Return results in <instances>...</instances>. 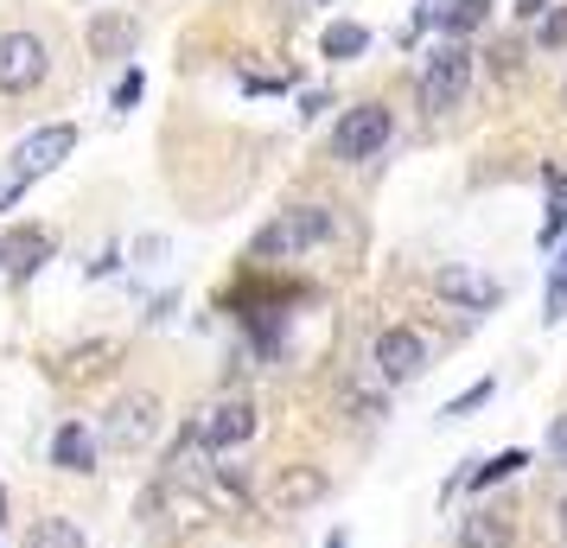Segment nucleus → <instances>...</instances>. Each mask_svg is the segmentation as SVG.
Listing matches in <instances>:
<instances>
[{"label":"nucleus","mask_w":567,"mask_h":548,"mask_svg":"<svg viewBox=\"0 0 567 548\" xmlns=\"http://www.w3.org/2000/svg\"><path fill=\"white\" fill-rule=\"evenodd\" d=\"M159 427H166V409H159L154 390L109 395V409H103V446L109 453H147V446L159 441Z\"/></svg>","instance_id":"obj_1"},{"label":"nucleus","mask_w":567,"mask_h":548,"mask_svg":"<svg viewBox=\"0 0 567 548\" xmlns=\"http://www.w3.org/2000/svg\"><path fill=\"white\" fill-rule=\"evenodd\" d=\"M326 236H332V210L293 205V210H281L275 224H261L256 242H249V256L256 261H293V256H307L312 242H326Z\"/></svg>","instance_id":"obj_2"},{"label":"nucleus","mask_w":567,"mask_h":548,"mask_svg":"<svg viewBox=\"0 0 567 548\" xmlns=\"http://www.w3.org/2000/svg\"><path fill=\"white\" fill-rule=\"evenodd\" d=\"M45 71H52V45H45L39 32H27V27L0 32V96H27V90H39Z\"/></svg>","instance_id":"obj_3"},{"label":"nucleus","mask_w":567,"mask_h":548,"mask_svg":"<svg viewBox=\"0 0 567 548\" xmlns=\"http://www.w3.org/2000/svg\"><path fill=\"white\" fill-rule=\"evenodd\" d=\"M389 134H395V115H389L383 103H363V108H351V115L338 122L332 159H344V166H363V159H377V154L389 147Z\"/></svg>","instance_id":"obj_4"},{"label":"nucleus","mask_w":567,"mask_h":548,"mask_svg":"<svg viewBox=\"0 0 567 548\" xmlns=\"http://www.w3.org/2000/svg\"><path fill=\"white\" fill-rule=\"evenodd\" d=\"M465 83H472V52H465V45H440V52L427 58V71H421V108L446 115V108L465 96Z\"/></svg>","instance_id":"obj_5"},{"label":"nucleus","mask_w":567,"mask_h":548,"mask_svg":"<svg viewBox=\"0 0 567 548\" xmlns=\"http://www.w3.org/2000/svg\"><path fill=\"white\" fill-rule=\"evenodd\" d=\"M78 147V128L71 122H52V128H39V134H27L20 147H13V179H39V173H52L58 159Z\"/></svg>","instance_id":"obj_6"},{"label":"nucleus","mask_w":567,"mask_h":548,"mask_svg":"<svg viewBox=\"0 0 567 548\" xmlns=\"http://www.w3.org/2000/svg\"><path fill=\"white\" fill-rule=\"evenodd\" d=\"M377 370H383L389 383L421 376V370H427V339H421L414 325H389V332H377Z\"/></svg>","instance_id":"obj_7"},{"label":"nucleus","mask_w":567,"mask_h":548,"mask_svg":"<svg viewBox=\"0 0 567 548\" xmlns=\"http://www.w3.org/2000/svg\"><path fill=\"white\" fill-rule=\"evenodd\" d=\"M256 402H243V395H236V402H217V409H210L205 421H198V441L210 446V453H217V446H243V441H256Z\"/></svg>","instance_id":"obj_8"},{"label":"nucleus","mask_w":567,"mask_h":548,"mask_svg":"<svg viewBox=\"0 0 567 548\" xmlns=\"http://www.w3.org/2000/svg\"><path fill=\"white\" fill-rule=\"evenodd\" d=\"M268 504L275 510H312L319 497H326V472H312V466H287V472H275L268 478Z\"/></svg>","instance_id":"obj_9"},{"label":"nucleus","mask_w":567,"mask_h":548,"mask_svg":"<svg viewBox=\"0 0 567 548\" xmlns=\"http://www.w3.org/2000/svg\"><path fill=\"white\" fill-rule=\"evenodd\" d=\"M434 293L453 300V307H497V281L472 275V268H460V261H446V268L434 275Z\"/></svg>","instance_id":"obj_10"},{"label":"nucleus","mask_w":567,"mask_h":548,"mask_svg":"<svg viewBox=\"0 0 567 548\" xmlns=\"http://www.w3.org/2000/svg\"><path fill=\"white\" fill-rule=\"evenodd\" d=\"M460 548H516V529L504 510H465L460 517Z\"/></svg>","instance_id":"obj_11"},{"label":"nucleus","mask_w":567,"mask_h":548,"mask_svg":"<svg viewBox=\"0 0 567 548\" xmlns=\"http://www.w3.org/2000/svg\"><path fill=\"white\" fill-rule=\"evenodd\" d=\"M52 466L64 472H96V434L83 427V421H64L52 434Z\"/></svg>","instance_id":"obj_12"},{"label":"nucleus","mask_w":567,"mask_h":548,"mask_svg":"<svg viewBox=\"0 0 567 548\" xmlns=\"http://www.w3.org/2000/svg\"><path fill=\"white\" fill-rule=\"evenodd\" d=\"M319 52L338 58V64H344V58H363L370 52V27H358V20H332V27L319 32Z\"/></svg>","instance_id":"obj_13"},{"label":"nucleus","mask_w":567,"mask_h":548,"mask_svg":"<svg viewBox=\"0 0 567 548\" xmlns=\"http://www.w3.org/2000/svg\"><path fill=\"white\" fill-rule=\"evenodd\" d=\"M20 548H83V529L71 517H39Z\"/></svg>","instance_id":"obj_14"},{"label":"nucleus","mask_w":567,"mask_h":548,"mask_svg":"<svg viewBox=\"0 0 567 548\" xmlns=\"http://www.w3.org/2000/svg\"><path fill=\"white\" fill-rule=\"evenodd\" d=\"M485 13H491V0H446L434 20H440V32H453V39H465V32H478L485 27Z\"/></svg>","instance_id":"obj_15"},{"label":"nucleus","mask_w":567,"mask_h":548,"mask_svg":"<svg viewBox=\"0 0 567 548\" xmlns=\"http://www.w3.org/2000/svg\"><path fill=\"white\" fill-rule=\"evenodd\" d=\"M523 466H529V453H523V446H504V453H491V459L472 472L465 485H472V492H485V485H504V478H516Z\"/></svg>","instance_id":"obj_16"},{"label":"nucleus","mask_w":567,"mask_h":548,"mask_svg":"<svg viewBox=\"0 0 567 548\" xmlns=\"http://www.w3.org/2000/svg\"><path fill=\"white\" fill-rule=\"evenodd\" d=\"M128 45H134V27H128V20H96V27H90V52H96V58H109V52L122 58Z\"/></svg>","instance_id":"obj_17"},{"label":"nucleus","mask_w":567,"mask_h":548,"mask_svg":"<svg viewBox=\"0 0 567 548\" xmlns=\"http://www.w3.org/2000/svg\"><path fill=\"white\" fill-rule=\"evenodd\" d=\"M103 358H115V344H78L64 364H58V376H71V383H83V376H96V364Z\"/></svg>","instance_id":"obj_18"},{"label":"nucleus","mask_w":567,"mask_h":548,"mask_svg":"<svg viewBox=\"0 0 567 548\" xmlns=\"http://www.w3.org/2000/svg\"><path fill=\"white\" fill-rule=\"evenodd\" d=\"M542 319H548V325H561V319H567V249H561V261H555V275H548V293H542Z\"/></svg>","instance_id":"obj_19"},{"label":"nucleus","mask_w":567,"mask_h":548,"mask_svg":"<svg viewBox=\"0 0 567 548\" xmlns=\"http://www.w3.org/2000/svg\"><path fill=\"white\" fill-rule=\"evenodd\" d=\"M491 402V383H472V390L460 395V402H446V421H460V415H472V409H485Z\"/></svg>","instance_id":"obj_20"},{"label":"nucleus","mask_w":567,"mask_h":548,"mask_svg":"<svg viewBox=\"0 0 567 548\" xmlns=\"http://www.w3.org/2000/svg\"><path fill=\"white\" fill-rule=\"evenodd\" d=\"M141 90H147V77H141V71H128V77L115 83V108H134V103H141Z\"/></svg>","instance_id":"obj_21"},{"label":"nucleus","mask_w":567,"mask_h":548,"mask_svg":"<svg viewBox=\"0 0 567 548\" xmlns=\"http://www.w3.org/2000/svg\"><path fill=\"white\" fill-rule=\"evenodd\" d=\"M548 459H555V466L567 472V415L555 421V427H548Z\"/></svg>","instance_id":"obj_22"},{"label":"nucleus","mask_w":567,"mask_h":548,"mask_svg":"<svg viewBox=\"0 0 567 548\" xmlns=\"http://www.w3.org/2000/svg\"><path fill=\"white\" fill-rule=\"evenodd\" d=\"M536 39H542V45H567V13H555V20L536 32Z\"/></svg>","instance_id":"obj_23"},{"label":"nucleus","mask_w":567,"mask_h":548,"mask_svg":"<svg viewBox=\"0 0 567 548\" xmlns=\"http://www.w3.org/2000/svg\"><path fill=\"white\" fill-rule=\"evenodd\" d=\"M20 192H27V179H7V185H0V217L20 205Z\"/></svg>","instance_id":"obj_24"},{"label":"nucleus","mask_w":567,"mask_h":548,"mask_svg":"<svg viewBox=\"0 0 567 548\" xmlns=\"http://www.w3.org/2000/svg\"><path fill=\"white\" fill-rule=\"evenodd\" d=\"M536 13H548V0H516V20H536Z\"/></svg>","instance_id":"obj_25"},{"label":"nucleus","mask_w":567,"mask_h":548,"mask_svg":"<svg viewBox=\"0 0 567 548\" xmlns=\"http://www.w3.org/2000/svg\"><path fill=\"white\" fill-rule=\"evenodd\" d=\"M326 548H351V536H344V529H332V536H326Z\"/></svg>","instance_id":"obj_26"},{"label":"nucleus","mask_w":567,"mask_h":548,"mask_svg":"<svg viewBox=\"0 0 567 548\" xmlns=\"http://www.w3.org/2000/svg\"><path fill=\"white\" fill-rule=\"evenodd\" d=\"M555 529H561V542H567V497H561V510H555Z\"/></svg>","instance_id":"obj_27"},{"label":"nucleus","mask_w":567,"mask_h":548,"mask_svg":"<svg viewBox=\"0 0 567 548\" xmlns=\"http://www.w3.org/2000/svg\"><path fill=\"white\" fill-rule=\"evenodd\" d=\"M0 523H7V492H0Z\"/></svg>","instance_id":"obj_28"},{"label":"nucleus","mask_w":567,"mask_h":548,"mask_svg":"<svg viewBox=\"0 0 567 548\" xmlns=\"http://www.w3.org/2000/svg\"><path fill=\"white\" fill-rule=\"evenodd\" d=\"M561 103H567V83H561Z\"/></svg>","instance_id":"obj_29"}]
</instances>
